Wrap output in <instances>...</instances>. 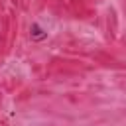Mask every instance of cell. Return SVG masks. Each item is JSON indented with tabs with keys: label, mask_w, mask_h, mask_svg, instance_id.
Returning <instances> with one entry per match:
<instances>
[{
	"label": "cell",
	"mask_w": 126,
	"mask_h": 126,
	"mask_svg": "<svg viewBox=\"0 0 126 126\" xmlns=\"http://www.w3.org/2000/svg\"><path fill=\"white\" fill-rule=\"evenodd\" d=\"M30 35H32V39L41 41V39L47 37V32H43V30L39 28V24H32V28H30Z\"/></svg>",
	"instance_id": "6da1fadb"
}]
</instances>
